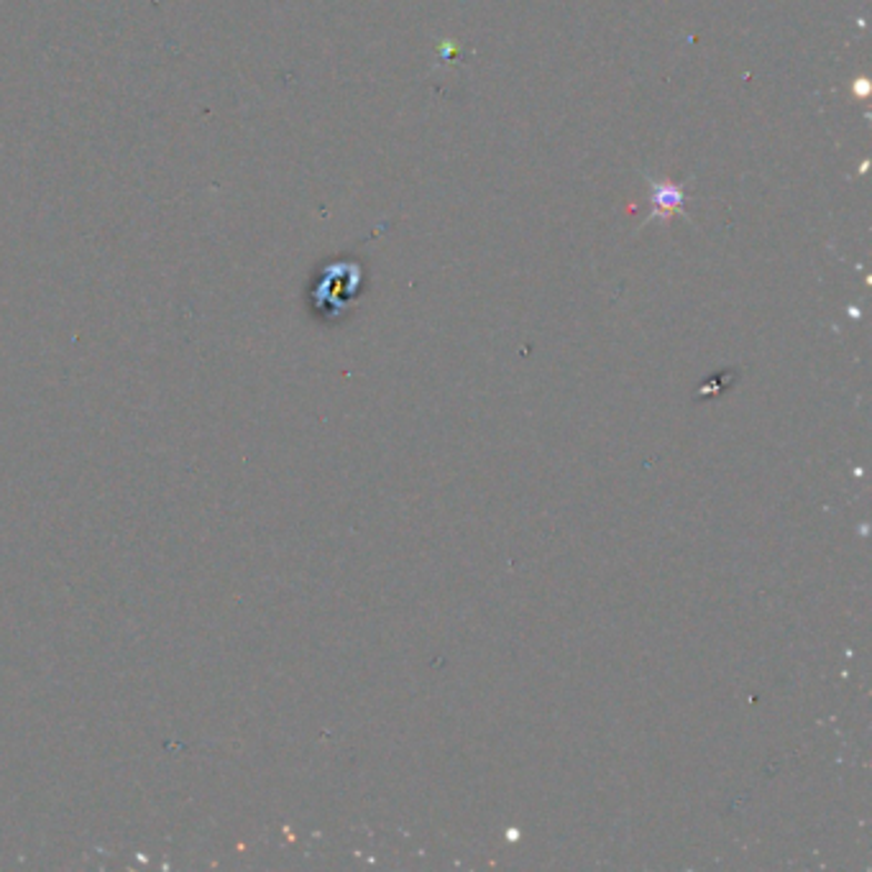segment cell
<instances>
[{"mask_svg":"<svg viewBox=\"0 0 872 872\" xmlns=\"http://www.w3.org/2000/svg\"><path fill=\"white\" fill-rule=\"evenodd\" d=\"M658 202L660 206H663L665 210H668V206L671 208H675V206H681V192H675L671 184H663V188H660V198H658Z\"/></svg>","mask_w":872,"mask_h":872,"instance_id":"obj_1","label":"cell"}]
</instances>
